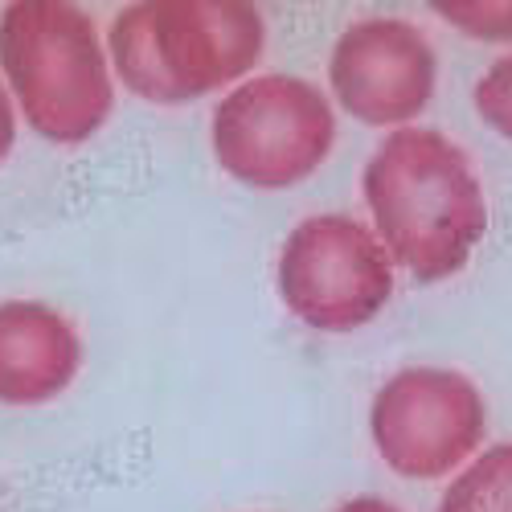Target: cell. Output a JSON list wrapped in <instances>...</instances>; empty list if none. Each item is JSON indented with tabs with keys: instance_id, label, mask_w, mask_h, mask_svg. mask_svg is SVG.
Returning <instances> with one entry per match:
<instances>
[{
	"instance_id": "cell-1",
	"label": "cell",
	"mask_w": 512,
	"mask_h": 512,
	"mask_svg": "<svg viewBox=\"0 0 512 512\" xmlns=\"http://www.w3.org/2000/svg\"><path fill=\"white\" fill-rule=\"evenodd\" d=\"M361 193L390 263L418 283L459 275L488 234L476 164L439 127L390 132L365 160Z\"/></svg>"
},
{
	"instance_id": "cell-2",
	"label": "cell",
	"mask_w": 512,
	"mask_h": 512,
	"mask_svg": "<svg viewBox=\"0 0 512 512\" xmlns=\"http://www.w3.org/2000/svg\"><path fill=\"white\" fill-rule=\"evenodd\" d=\"M267 50L250 0H140L107 29L111 74L144 103L177 107L242 82Z\"/></svg>"
},
{
	"instance_id": "cell-3",
	"label": "cell",
	"mask_w": 512,
	"mask_h": 512,
	"mask_svg": "<svg viewBox=\"0 0 512 512\" xmlns=\"http://www.w3.org/2000/svg\"><path fill=\"white\" fill-rule=\"evenodd\" d=\"M0 82L33 136L74 148L111 119L115 74L87 9L13 0L0 13Z\"/></svg>"
},
{
	"instance_id": "cell-4",
	"label": "cell",
	"mask_w": 512,
	"mask_h": 512,
	"mask_svg": "<svg viewBox=\"0 0 512 512\" xmlns=\"http://www.w3.org/2000/svg\"><path fill=\"white\" fill-rule=\"evenodd\" d=\"M209 144L218 168L242 189H295L332 156L336 111L300 74H254L218 99Z\"/></svg>"
},
{
	"instance_id": "cell-5",
	"label": "cell",
	"mask_w": 512,
	"mask_h": 512,
	"mask_svg": "<svg viewBox=\"0 0 512 512\" xmlns=\"http://www.w3.org/2000/svg\"><path fill=\"white\" fill-rule=\"evenodd\" d=\"M275 287L300 324L316 332H357L386 312L394 263L373 226L349 213H312L283 238Z\"/></svg>"
},
{
	"instance_id": "cell-6",
	"label": "cell",
	"mask_w": 512,
	"mask_h": 512,
	"mask_svg": "<svg viewBox=\"0 0 512 512\" xmlns=\"http://www.w3.org/2000/svg\"><path fill=\"white\" fill-rule=\"evenodd\" d=\"M488 406L476 381L447 365H410L381 381L369 402V435L402 480H443L480 455Z\"/></svg>"
},
{
	"instance_id": "cell-7",
	"label": "cell",
	"mask_w": 512,
	"mask_h": 512,
	"mask_svg": "<svg viewBox=\"0 0 512 512\" xmlns=\"http://www.w3.org/2000/svg\"><path fill=\"white\" fill-rule=\"evenodd\" d=\"M435 82V46L402 17H361L328 54V91L345 115L369 127H410L431 107Z\"/></svg>"
},
{
	"instance_id": "cell-8",
	"label": "cell",
	"mask_w": 512,
	"mask_h": 512,
	"mask_svg": "<svg viewBox=\"0 0 512 512\" xmlns=\"http://www.w3.org/2000/svg\"><path fill=\"white\" fill-rule=\"evenodd\" d=\"M82 365L74 324L41 300L0 304V406L33 410L62 398Z\"/></svg>"
},
{
	"instance_id": "cell-9",
	"label": "cell",
	"mask_w": 512,
	"mask_h": 512,
	"mask_svg": "<svg viewBox=\"0 0 512 512\" xmlns=\"http://www.w3.org/2000/svg\"><path fill=\"white\" fill-rule=\"evenodd\" d=\"M439 512H512V443L472 455L439 496Z\"/></svg>"
},
{
	"instance_id": "cell-10",
	"label": "cell",
	"mask_w": 512,
	"mask_h": 512,
	"mask_svg": "<svg viewBox=\"0 0 512 512\" xmlns=\"http://www.w3.org/2000/svg\"><path fill=\"white\" fill-rule=\"evenodd\" d=\"M435 13L480 41H512V0H435Z\"/></svg>"
},
{
	"instance_id": "cell-11",
	"label": "cell",
	"mask_w": 512,
	"mask_h": 512,
	"mask_svg": "<svg viewBox=\"0 0 512 512\" xmlns=\"http://www.w3.org/2000/svg\"><path fill=\"white\" fill-rule=\"evenodd\" d=\"M476 111L496 136L512 140V54L496 58L476 82Z\"/></svg>"
},
{
	"instance_id": "cell-12",
	"label": "cell",
	"mask_w": 512,
	"mask_h": 512,
	"mask_svg": "<svg viewBox=\"0 0 512 512\" xmlns=\"http://www.w3.org/2000/svg\"><path fill=\"white\" fill-rule=\"evenodd\" d=\"M17 148V107L5 91V82H0V164H5Z\"/></svg>"
},
{
	"instance_id": "cell-13",
	"label": "cell",
	"mask_w": 512,
	"mask_h": 512,
	"mask_svg": "<svg viewBox=\"0 0 512 512\" xmlns=\"http://www.w3.org/2000/svg\"><path fill=\"white\" fill-rule=\"evenodd\" d=\"M336 512H402L394 500H386V496H353V500H345Z\"/></svg>"
}]
</instances>
